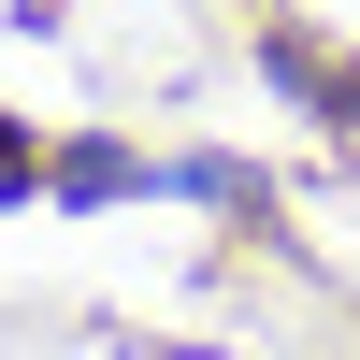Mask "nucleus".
Instances as JSON below:
<instances>
[{
	"mask_svg": "<svg viewBox=\"0 0 360 360\" xmlns=\"http://www.w3.org/2000/svg\"><path fill=\"white\" fill-rule=\"evenodd\" d=\"M115 188H173V173H130V144H72L58 159V202H115Z\"/></svg>",
	"mask_w": 360,
	"mask_h": 360,
	"instance_id": "obj_1",
	"label": "nucleus"
},
{
	"mask_svg": "<svg viewBox=\"0 0 360 360\" xmlns=\"http://www.w3.org/2000/svg\"><path fill=\"white\" fill-rule=\"evenodd\" d=\"M0 202H29V144L15 130H0Z\"/></svg>",
	"mask_w": 360,
	"mask_h": 360,
	"instance_id": "obj_2",
	"label": "nucleus"
}]
</instances>
